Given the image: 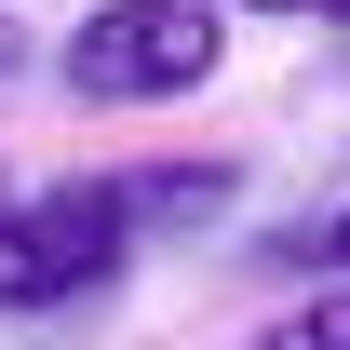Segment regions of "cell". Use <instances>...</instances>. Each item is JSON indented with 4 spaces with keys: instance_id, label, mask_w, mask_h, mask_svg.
I'll return each instance as SVG.
<instances>
[{
    "instance_id": "1",
    "label": "cell",
    "mask_w": 350,
    "mask_h": 350,
    "mask_svg": "<svg viewBox=\"0 0 350 350\" xmlns=\"http://www.w3.org/2000/svg\"><path fill=\"white\" fill-rule=\"evenodd\" d=\"M216 68H229V14L216 0H94L68 27V54H54V81L81 108H175Z\"/></svg>"
},
{
    "instance_id": "2",
    "label": "cell",
    "mask_w": 350,
    "mask_h": 350,
    "mask_svg": "<svg viewBox=\"0 0 350 350\" xmlns=\"http://www.w3.org/2000/svg\"><path fill=\"white\" fill-rule=\"evenodd\" d=\"M135 256V189H27L0 202V323H41V310L94 297L108 269Z\"/></svg>"
},
{
    "instance_id": "3",
    "label": "cell",
    "mask_w": 350,
    "mask_h": 350,
    "mask_svg": "<svg viewBox=\"0 0 350 350\" xmlns=\"http://www.w3.org/2000/svg\"><path fill=\"white\" fill-rule=\"evenodd\" d=\"M256 350H350V269H337V283H310L283 323H256Z\"/></svg>"
},
{
    "instance_id": "4",
    "label": "cell",
    "mask_w": 350,
    "mask_h": 350,
    "mask_svg": "<svg viewBox=\"0 0 350 350\" xmlns=\"http://www.w3.org/2000/svg\"><path fill=\"white\" fill-rule=\"evenodd\" d=\"M27 54H41V41H27V14H14V0H0V81H14V68H27Z\"/></svg>"
},
{
    "instance_id": "5",
    "label": "cell",
    "mask_w": 350,
    "mask_h": 350,
    "mask_svg": "<svg viewBox=\"0 0 350 350\" xmlns=\"http://www.w3.org/2000/svg\"><path fill=\"white\" fill-rule=\"evenodd\" d=\"M216 14H350V0H216Z\"/></svg>"
},
{
    "instance_id": "6",
    "label": "cell",
    "mask_w": 350,
    "mask_h": 350,
    "mask_svg": "<svg viewBox=\"0 0 350 350\" xmlns=\"http://www.w3.org/2000/svg\"><path fill=\"white\" fill-rule=\"evenodd\" d=\"M323 256H337V269H350V202H337V216H323Z\"/></svg>"
},
{
    "instance_id": "7",
    "label": "cell",
    "mask_w": 350,
    "mask_h": 350,
    "mask_svg": "<svg viewBox=\"0 0 350 350\" xmlns=\"http://www.w3.org/2000/svg\"><path fill=\"white\" fill-rule=\"evenodd\" d=\"M0 202H14V175H0Z\"/></svg>"
}]
</instances>
